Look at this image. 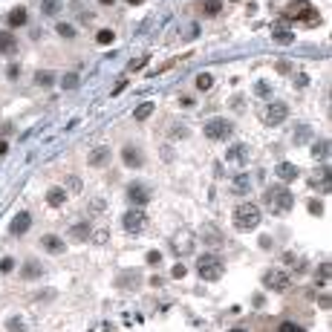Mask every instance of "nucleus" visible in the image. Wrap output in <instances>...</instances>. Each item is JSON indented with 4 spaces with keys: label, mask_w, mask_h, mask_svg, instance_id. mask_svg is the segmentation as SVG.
Returning a JSON list of instances; mask_svg holds the SVG:
<instances>
[{
    "label": "nucleus",
    "mask_w": 332,
    "mask_h": 332,
    "mask_svg": "<svg viewBox=\"0 0 332 332\" xmlns=\"http://www.w3.org/2000/svg\"><path fill=\"white\" fill-rule=\"evenodd\" d=\"M263 202H266V208H269V214L283 217V214L292 211L295 196H292V191H289L286 185H269V188L263 191Z\"/></svg>",
    "instance_id": "obj_1"
},
{
    "label": "nucleus",
    "mask_w": 332,
    "mask_h": 332,
    "mask_svg": "<svg viewBox=\"0 0 332 332\" xmlns=\"http://www.w3.org/2000/svg\"><path fill=\"white\" fill-rule=\"evenodd\" d=\"M312 156H315V159H326V156H329V142H326V139L315 142V145H312Z\"/></svg>",
    "instance_id": "obj_22"
},
{
    "label": "nucleus",
    "mask_w": 332,
    "mask_h": 332,
    "mask_svg": "<svg viewBox=\"0 0 332 332\" xmlns=\"http://www.w3.org/2000/svg\"><path fill=\"white\" fill-rule=\"evenodd\" d=\"M266 125L269 127H277V125H283L289 119V104H283V101H272L269 107H266Z\"/></svg>",
    "instance_id": "obj_7"
},
{
    "label": "nucleus",
    "mask_w": 332,
    "mask_h": 332,
    "mask_svg": "<svg viewBox=\"0 0 332 332\" xmlns=\"http://www.w3.org/2000/svg\"><path fill=\"white\" fill-rule=\"evenodd\" d=\"M171 249H173V254H191L194 252V240L188 234H179V237L171 240Z\"/></svg>",
    "instance_id": "obj_14"
},
{
    "label": "nucleus",
    "mask_w": 332,
    "mask_h": 332,
    "mask_svg": "<svg viewBox=\"0 0 332 332\" xmlns=\"http://www.w3.org/2000/svg\"><path fill=\"white\" fill-rule=\"evenodd\" d=\"M326 277H329V263L321 266V280H323V286H326Z\"/></svg>",
    "instance_id": "obj_41"
},
{
    "label": "nucleus",
    "mask_w": 332,
    "mask_h": 332,
    "mask_svg": "<svg viewBox=\"0 0 332 332\" xmlns=\"http://www.w3.org/2000/svg\"><path fill=\"white\" fill-rule=\"evenodd\" d=\"M23 275H26V277H35V275H41V269H38V266H32V263H29V266H26V269H23Z\"/></svg>",
    "instance_id": "obj_37"
},
{
    "label": "nucleus",
    "mask_w": 332,
    "mask_h": 332,
    "mask_svg": "<svg viewBox=\"0 0 332 332\" xmlns=\"http://www.w3.org/2000/svg\"><path fill=\"white\" fill-rule=\"evenodd\" d=\"M127 3H133V6H139V3H145V0H127Z\"/></svg>",
    "instance_id": "obj_47"
},
{
    "label": "nucleus",
    "mask_w": 332,
    "mask_h": 332,
    "mask_svg": "<svg viewBox=\"0 0 332 332\" xmlns=\"http://www.w3.org/2000/svg\"><path fill=\"white\" fill-rule=\"evenodd\" d=\"M29 226H32V214H26V211H21L18 217L12 219V234H15V237H23V234L29 231Z\"/></svg>",
    "instance_id": "obj_13"
},
{
    "label": "nucleus",
    "mask_w": 332,
    "mask_h": 332,
    "mask_svg": "<svg viewBox=\"0 0 332 332\" xmlns=\"http://www.w3.org/2000/svg\"><path fill=\"white\" fill-rule=\"evenodd\" d=\"M260 246H263V249H272V237H260Z\"/></svg>",
    "instance_id": "obj_45"
},
{
    "label": "nucleus",
    "mask_w": 332,
    "mask_h": 332,
    "mask_svg": "<svg viewBox=\"0 0 332 332\" xmlns=\"http://www.w3.org/2000/svg\"><path fill=\"white\" fill-rule=\"evenodd\" d=\"M249 188H252V182H249V176H237V179H234V191H237V194H243V191H246V194H249Z\"/></svg>",
    "instance_id": "obj_28"
},
{
    "label": "nucleus",
    "mask_w": 332,
    "mask_h": 332,
    "mask_svg": "<svg viewBox=\"0 0 332 332\" xmlns=\"http://www.w3.org/2000/svg\"><path fill=\"white\" fill-rule=\"evenodd\" d=\"M67 237H69V240H75V243H84L87 237H90V226H87V223H75V226L69 229Z\"/></svg>",
    "instance_id": "obj_21"
},
{
    "label": "nucleus",
    "mask_w": 332,
    "mask_h": 332,
    "mask_svg": "<svg viewBox=\"0 0 332 332\" xmlns=\"http://www.w3.org/2000/svg\"><path fill=\"white\" fill-rule=\"evenodd\" d=\"M41 246H44L49 254H61V252H64V240H61L58 234H46L44 240H41Z\"/></svg>",
    "instance_id": "obj_16"
},
{
    "label": "nucleus",
    "mask_w": 332,
    "mask_h": 332,
    "mask_svg": "<svg viewBox=\"0 0 332 332\" xmlns=\"http://www.w3.org/2000/svg\"><path fill=\"white\" fill-rule=\"evenodd\" d=\"M159 260H162V252H150V254H148V263H153V266H156Z\"/></svg>",
    "instance_id": "obj_38"
},
{
    "label": "nucleus",
    "mask_w": 332,
    "mask_h": 332,
    "mask_svg": "<svg viewBox=\"0 0 332 332\" xmlns=\"http://www.w3.org/2000/svg\"><path fill=\"white\" fill-rule=\"evenodd\" d=\"M196 275L208 280V283H214L223 277V260H219L217 254H202L199 260H196Z\"/></svg>",
    "instance_id": "obj_3"
},
{
    "label": "nucleus",
    "mask_w": 332,
    "mask_h": 332,
    "mask_svg": "<svg viewBox=\"0 0 332 332\" xmlns=\"http://www.w3.org/2000/svg\"><path fill=\"white\" fill-rule=\"evenodd\" d=\"M23 23H26V9L9 12V26H23Z\"/></svg>",
    "instance_id": "obj_27"
},
{
    "label": "nucleus",
    "mask_w": 332,
    "mask_h": 332,
    "mask_svg": "<svg viewBox=\"0 0 332 332\" xmlns=\"http://www.w3.org/2000/svg\"><path fill=\"white\" fill-rule=\"evenodd\" d=\"M122 226H125V231H130V234H139V231L148 229V214H145L142 208H130L125 217H122Z\"/></svg>",
    "instance_id": "obj_6"
},
{
    "label": "nucleus",
    "mask_w": 332,
    "mask_h": 332,
    "mask_svg": "<svg viewBox=\"0 0 332 332\" xmlns=\"http://www.w3.org/2000/svg\"><path fill=\"white\" fill-rule=\"evenodd\" d=\"M234 229L237 231H254L260 223H263V214H260V208L254 205V202H240V205L234 208Z\"/></svg>",
    "instance_id": "obj_2"
},
{
    "label": "nucleus",
    "mask_w": 332,
    "mask_h": 332,
    "mask_svg": "<svg viewBox=\"0 0 332 332\" xmlns=\"http://www.w3.org/2000/svg\"><path fill=\"white\" fill-rule=\"evenodd\" d=\"M15 49H18L15 32H0V55H12Z\"/></svg>",
    "instance_id": "obj_18"
},
{
    "label": "nucleus",
    "mask_w": 332,
    "mask_h": 332,
    "mask_svg": "<svg viewBox=\"0 0 332 332\" xmlns=\"http://www.w3.org/2000/svg\"><path fill=\"white\" fill-rule=\"evenodd\" d=\"M35 81H38L41 87H52V84H55V72H49V69H41V72L35 75Z\"/></svg>",
    "instance_id": "obj_25"
},
{
    "label": "nucleus",
    "mask_w": 332,
    "mask_h": 332,
    "mask_svg": "<svg viewBox=\"0 0 332 332\" xmlns=\"http://www.w3.org/2000/svg\"><path fill=\"white\" fill-rule=\"evenodd\" d=\"M277 176H280V179H283V182H289V179H292V182H295V179H298V168H295V165H292V162H280V165H277Z\"/></svg>",
    "instance_id": "obj_19"
},
{
    "label": "nucleus",
    "mask_w": 332,
    "mask_h": 332,
    "mask_svg": "<svg viewBox=\"0 0 332 332\" xmlns=\"http://www.w3.org/2000/svg\"><path fill=\"white\" fill-rule=\"evenodd\" d=\"M98 3H104V6H110V3H113V0H98Z\"/></svg>",
    "instance_id": "obj_48"
},
{
    "label": "nucleus",
    "mask_w": 332,
    "mask_h": 332,
    "mask_svg": "<svg viewBox=\"0 0 332 332\" xmlns=\"http://www.w3.org/2000/svg\"><path fill=\"white\" fill-rule=\"evenodd\" d=\"M309 214H315V217H321V214H323V205H321V202H315V199H312V202H309Z\"/></svg>",
    "instance_id": "obj_35"
},
{
    "label": "nucleus",
    "mask_w": 332,
    "mask_h": 332,
    "mask_svg": "<svg viewBox=\"0 0 332 332\" xmlns=\"http://www.w3.org/2000/svg\"><path fill=\"white\" fill-rule=\"evenodd\" d=\"M41 9H44V15H55V12L61 9V0H44Z\"/></svg>",
    "instance_id": "obj_30"
},
{
    "label": "nucleus",
    "mask_w": 332,
    "mask_h": 332,
    "mask_svg": "<svg viewBox=\"0 0 332 332\" xmlns=\"http://www.w3.org/2000/svg\"><path fill=\"white\" fill-rule=\"evenodd\" d=\"M122 159H125V165H130V168H139V165H142V153H139L136 145H127V148L122 150Z\"/></svg>",
    "instance_id": "obj_17"
},
{
    "label": "nucleus",
    "mask_w": 332,
    "mask_h": 332,
    "mask_svg": "<svg viewBox=\"0 0 332 332\" xmlns=\"http://www.w3.org/2000/svg\"><path fill=\"white\" fill-rule=\"evenodd\" d=\"M272 38H275L277 44H292V41H295V32H292V29H289L286 23H277L275 29H272Z\"/></svg>",
    "instance_id": "obj_15"
},
{
    "label": "nucleus",
    "mask_w": 332,
    "mask_h": 332,
    "mask_svg": "<svg viewBox=\"0 0 332 332\" xmlns=\"http://www.w3.org/2000/svg\"><path fill=\"white\" fill-rule=\"evenodd\" d=\"M219 9H223L219 0H205V15H219Z\"/></svg>",
    "instance_id": "obj_32"
},
{
    "label": "nucleus",
    "mask_w": 332,
    "mask_h": 332,
    "mask_svg": "<svg viewBox=\"0 0 332 332\" xmlns=\"http://www.w3.org/2000/svg\"><path fill=\"white\" fill-rule=\"evenodd\" d=\"M113 38L116 35L110 32V29H101V32H98V44H113Z\"/></svg>",
    "instance_id": "obj_33"
},
{
    "label": "nucleus",
    "mask_w": 332,
    "mask_h": 332,
    "mask_svg": "<svg viewBox=\"0 0 332 332\" xmlns=\"http://www.w3.org/2000/svg\"><path fill=\"white\" fill-rule=\"evenodd\" d=\"M214 87V75L211 72H199L196 75V90H211Z\"/></svg>",
    "instance_id": "obj_24"
},
{
    "label": "nucleus",
    "mask_w": 332,
    "mask_h": 332,
    "mask_svg": "<svg viewBox=\"0 0 332 332\" xmlns=\"http://www.w3.org/2000/svg\"><path fill=\"white\" fill-rule=\"evenodd\" d=\"M6 150H9V145H6V142L0 139V156H6Z\"/></svg>",
    "instance_id": "obj_46"
},
{
    "label": "nucleus",
    "mask_w": 332,
    "mask_h": 332,
    "mask_svg": "<svg viewBox=\"0 0 332 332\" xmlns=\"http://www.w3.org/2000/svg\"><path fill=\"white\" fill-rule=\"evenodd\" d=\"M199 240L205 243V246H211V249H219V246L226 243V237H223V231H217L214 226H205V229L199 231Z\"/></svg>",
    "instance_id": "obj_12"
},
{
    "label": "nucleus",
    "mask_w": 332,
    "mask_h": 332,
    "mask_svg": "<svg viewBox=\"0 0 332 332\" xmlns=\"http://www.w3.org/2000/svg\"><path fill=\"white\" fill-rule=\"evenodd\" d=\"M171 136H179V139H185V136H188V130H185V127H173V130H171Z\"/></svg>",
    "instance_id": "obj_40"
},
{
    "label": "nucleus",
    "mask_w": 332,
    "mask_h": 332,
    "mask_svg": "<svg viewBox=\"0 0 332 332\" xmlns=\"http://www.w3.org/2000/svg\"><path fill=\"white\" fill-rule=\"evenodd\" d=\"M58 35H61V38H75V29H72V26H69V23H58V29H55Z\"/></svg>",
    "instance_id": "obj_31"
},
{
    "label": "nucleus",
    "mask_w": 332,
    "mask_h": 332,
    "mask_svg": "<svg viewBox=\"0 0 332 332\" xmlns=\"http://www.w3.org/2000/svg\"><path fill=\"white\" fill-rule=\"evenodd\" d=\"M280 332H303L298 323H280Z\"/></svg>",
    "instance_id": "obj_36"
},
{
    "label": "nucleus",
    "mask_w": 332,
    "mask_h": 332,
    "mask_svg": "<svg viewBox=\"0 0 332 332\" xmlns=\"http://www.w3.org/2000/svg\"><path fill=\"white\" fill-rule=\"evenodd\" d=\"M286 21H306V23H318V12L312 9L309 0H292L289 9L283 12Z\"/></svg>",
    "instance_id": "obj_4"
},
{
    "label": "nucleus",
    "mask_w": 332,
    "mask_h": 332,
    "mask_svg": "<svg viewBox=\"0 0 332 332\" xmlns=\"http://www.w3.org/2000/svg\"><path fill=\"white\" fill-rule=\"evenodd\" d=\"M12 269H15V260H12V257H3V260H0V272H12Z\"/></svg>",
    "instance_id": "obj_34"
},
{
    "label": "nucleus",
    "mask_w": 332,
    "mask_h": 332,
    "mask_svg": "<svg viewBox=\"0 0 332 332\" xmlns=\"http://www.w3.org/2000/svg\"><path fill=\"white\" fill-rule=\"evenodd\" d=\"M202 130H205V136L211 139V142H223V139H229L231 133H234V125H231L229 119H211Z\"/></svg>",
    "instance_id": "obj_5"
},
{
    "label": "nucleus",
    "mask_w": 332,
    "mask_h": 332,
    "mask_svg": "<svg viewBox=\"0 0 332 332\" xmlns=\"http://www.w3.org/2000/svg\"><path fill=\"white\" fill-rule=\"evenodd\" d=\"M257 92H260V95H269V87H266L263 81H260V84H257Z\"/></svg>",
    "instance_id": "obj_43"
},
{
    "label": "nucleus",
    "mask_w": 332,
    "mask_h": 332,
    "mask_svg": "<svg viewBox=\"0 0 332 332\" xmlns=\"http://www.w3.org/2000/svg\"><path fill=\"white\" fill-rule=\"evenodd\" d=\"M110 159H113L110 148H107V145H98V148L90 150V156H87V165H90V168H107V165H110Z\"/></svg>",
    "instance_id": "obj_10"
},
{
    "label": "nucleus",
    "mask_w": 332,
    "mask_h": 332,
    "mask_svg": "<svg viewBox=\"0 0 332 332\" xmlns=\"http://www.w3.org/2000/svg\"><path fill=\"white\" fill-rule=\"evenodd\" d=\"M231 332H246V329H231Z\"/></svg>",
    "instance_id": "obj_49"
},
{
    "label": "nucleus",
    "mask_w": 332,
    "mask_h": 332,
    "mask_svg": "<svg viewBox=\"0 0 332 332\" xmlns=\"http://www.w3.org/2000/svg\"><path fill=\"white\" fill-rule=\"evenodd\" d=\"M171 275H173V277H185V266H182V263H176V266H173Z\"/></svg>",
    "instance_id": "obj_39"
},
{
    "label": "nucleus",
    "mask_w": 332,
    "mask_h": 332,
    "mask_svg": "<svg viewBox=\"0 0 332 332\" xmlns=\"http://www.w3.org/2000/svg\"><path fill=\"white\" fill-rule=\"evenodd\" d=\"M263 283H266V289H272V292H283V289L289 286V275L280 272V269H269L263 275Z\"/></svg>",
    "instance_id": "obj_9"
},
{
    "label": "nucleus",
    "mask_w": 332,
    "mask_h": 332,
    "mask_svg": "<svg viewBox=\"0 0 332 332\" xmlns=\"http://www.w3.org/2000/svg\"><path fill=\"white\" fill-rule=\"evenodd\" d=\"M6 332H26V323L21 318H9L6 321Z\"/></svg>",
    "instance_id": "obj_29"
},
{
    "label": "nucleus",
    "mask_w": 332,
    "mask_h": 332,
    "mask_svg": "<svg viewBox=\"0 0 332 332\" xmlns=\"http://www.w3.org/2000/svg\"><path fill=\"white\" fill-rule=\"evenodd\" d=\"M81 81H78V72H67V75H61V87L64 90H75Z\"/></svg>",
    "instance_id": "obj_26"
},
{
    "label": "nucleus",
    "mask_w": 332,
    "mask_h": 332,
    "mask_svg": "<svg viewBox=\"0 0 332 332\" xmlns=\"http://www.w3.org/2000/svg\"><path fill=\"white\" fill-rule=\"evenodd\" d=\"M46 202L52 208H61L67 202V191H64V188H49V191H46Z\"/></svg>",
    "instance_id": "obj_20"
},
{
    "label": "nucleus",
    "mask_w": 332,
    "mask_h": 332,
    "mask_svg": "<svg viewBox=\"0 0 332 332\" xmlns=\"http://www.w3.org/2000/svg\"><path fill=\"white\" fill-rule=\"evenodd\" d=\"M95 243H107V231H98V234H95Z\"/></svg>",
    "instance_id": "obj_44"
},
{
    "label": "nucleus",
    "mask_w": 332,
    "mask_h": 332,
    "mask_svg": "<svg viewBox=\"0 0 332 332\" xmlns=\"http://www.w3.org/2000/svg\"><path fill=\"white\" fill-rule=\"evenodd\" d=\"M127 199H130V202H136V205H145V202L153 199V188L145 185V182H130V185H127Z\"/></svg>",
    "instance_id": "obj_8"
},
{
    "label": "nucleus",
    "mask_w": 332,
    "mask_h": 332,
    "mask_svg": "<svg viewBox=\"0 0 332 332\" xmlns=\"http://www.w3.org/2000/svg\"><path fill=\"white\" fill-rule=\"evenodd\" d=\"M150 113H153V101H145L133 110V119H136V122H145V119H150Z\"/></svg>",
    "instance_id": "obj_23"
},
{
    "label": "nucleus",
    "mask_w": 332,
    "mask_h": 332,
    "mask_svg": "<svg viewBox=\"0 0 332 332\" xmlns=\"http://www.w3.org/2000/svg\"><path fill=\"white\" fill-rule=\"evenodd\" d=\"M18 75H21V69H18V67H9V78L15 81V78H18Z\"/></svg>",
    "instance_id": "obj_42"
},
{
    "label": "nucleus",
    "mask_w": 332,
    "mask_h": 332,
    "mask_svg": "<svg viewBox=\"0 0 332 332\" xmlns=\"http://www.w3.org/2000/svg\"><path fill=\"white\" fill-rule=\"evenodd\" d=\"M226 162H229L231 168H246V162H249V148H246V145H231Z\"/></svg>",
    "instance_id": "obj_11"
},
{
    "label": "nucleus",
    "mask_w": 332,
    "mask_h": 332,
    "mask_svg": "<svg viewBox=\"0 0 332 332\" xmlns=\"http://www.w3.org/2000/svg\"><path fill=\"white\" fill-rule=\"evenodd\" d=\"M234 3H243V0H234Z\"/></svg>",
    "instance_id": "obj_50"
}]
</instances>
